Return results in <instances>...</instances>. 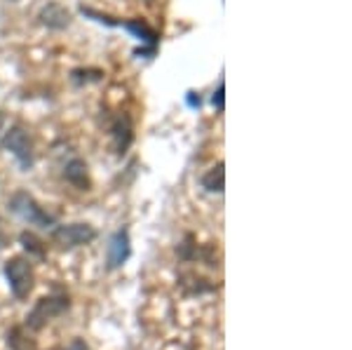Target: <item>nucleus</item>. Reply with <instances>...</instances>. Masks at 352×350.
Here are the masks:
<instances>
[{
  "instance_id": "nucleus-1",
  "label": "nucleus",
  "mask_w": 352,
  "mask_h": 350,
  "mask_svg": "<svg viewBox=\"0 0 352 350\" xmlns=\"http://www.w3.org/2000/svg\"><path fill=\"white\" fill-rule=\"evenodd\" d=\"M8 207H10V212L16 214L19 219H24V221L31 223V226H41V228H52L54 226L52 214L45 212L31 195L24 193V190H19V193H14L12 197H10Z\"/></svg>"
},
{
  "instance_id": "nucleus-2",
  "label": "nucleus",
  "mask_w": 352,
  "mask_h": 350,
  "mask_svg": "<svg viewBox=\"0 0 352 350\" xmlns=\"http://www.w3.org/2000/svg\"><path fill=\"white\" fill-rule=\"evenodd\" d=\"M71 301L64 294H56V296H43L41 301L33 306L31 313L26 315V327L28 329H43L45 325L50 322L56 315L66 313Z\"/></svg>"
},
{
  "instance_id": "nucleus-3",
  "label": "nucleus",
  "mask_w": 352,
  "mask_h": 350,
  "mask_svg": "<svg viewBox=\"0 0 352 350\" xmlns=\"http://www.w3.org/2000/svg\"><path fill=\"white\" fill-rule=\"evenodd\" d=\"M14 298H26L33 289V268L26 259H10L3 268Z\"/></svg>"
},
{
  "instance_id": "nucleus-4",
  "label": "nucleus",
  "mask_w": 352,
  "mask_h": 350,
  "mask_svg": "<svg viewBox=\"0 0 352 350\" xmlns=\"http://www.w3.org/2000/svg\"><path fill=\"white\" fill-rule=\"evenodd\" d=\"M3 149L8 151V153H12L24 169L33 165V139L28 137V132L24 127L16 125L10 129L3 139Z\"/></svg>"
},
{
  "instance_id": "nucleus-5",
  "label": "nucleus",
  "mask_w": 352,
  "mask_h": 350,
  "mask_svg": "<svg viewBox=\"0 0 352 350\" xmlns=\"http://www.w3.org/2000/svg\"><path fill=\"white\" fill-rule=\"evenodd\" d=\"M52 238L64 250H73V247L92 242L96 238V230L89 223H68V226H56L52 230Z\"/></svg>"
},
{
  "instance_id": "nucleus-6",
  "label": "nucleus",
  "mask_w": 352,
  "mask_h": 350,
  "mask_svg": "<svg viewBox=\"0 0 352 350\" xmlns=\"http://www.w3.org/2000/svg\"><path fill=\"white\" fill-rule=\"evenodd\" d=\"M132 256V245H129V233L124 228L116 230L109 240V247H106V266L109 270H116L127 263V259Z\"/></svg>"
},
{
  "instance_id": "nucleus-7",
  "label": "nucleus",
  "mask_w": 352,
  "mask_h": 350,
  "mask_svg": "<svg viewBox=\"0 0 352 350\" xmlns=\"http://www.w3.org/2000/svg\"><path fill=\"white\" fill-rule=\"evenodd\" d=\"M41 21L47 28H54V31H61L71 24V12L66 8H61L59 3H50L47 8H43L41 12Z\"/></svg>"
},
{
  "instance_id": "nucleus-8",
  "label": "nucleus",
  "mask_w": 352,
  "mask_h": 350,
  "mask_svg": "<svg viewBox=\"0 0 352 350\" xmlns=\"http://www.w3.org/2000/svg\"><path fill=\"white\" fill-rule=\"evenodd\" d=\"M64 177L68 184H73L76 188L87 190L89 188V177H87V165L80 160V157H73L71 162L64 169Z\"/></svg>"
},
{
  "instance_id": "nucleus-9",
  "label": "nucleus",
  "mask_w": 352,
  "mask_h": 350,
  "mask_svg": "<svg viewBox=\"0 0 352 350\" xmlns=\"http://www.w3.org/2000/svg\"><path fill=\"white\" fill-rule=\"evenodd\" d=\"M202 188L209 190V193H223L226 188V169H223V162H219V165H214L209 169L207 174L202 177Z\"/></svg>"
},
{
  "instance_id": "nucleus-10",
  "label": "nucleus",
  "mask_w": 352,
  "mask_h": 350,
  "mask_svg": "<svg viewBox=\"0 0 352 350\" xmlns=\"http://www.w3.org/2000/svg\"><path fill=\"white\" fill-rule=\"evenodd\" d=\"M113 139H116V149L118 153H124V151L129 149V144H132V125H129V120H120L113 125Z\"/></svg>"
},
{
  "instance_id": "nucleus-11",
  "label": "nucleus",
  "mask_w": 352,
  "mask_h": 350,
  "mask_svg": "<svg viewBox=\"0 0 352 350\" xmlns=\"http://www.w3.org/2000/svg\"><path fill=\"white\" fill-rule=\"evenodd\" d=\"M21 245H24V250L31 254V256H38V259H43L45 256V250H43V245H41V240L36 238V235H31V233H21Z\"/></svg>"
},
{
  "instance_id": "nucleus-12",
  "label": "nucleus",
  "mask_w": 352,
  "mask_h": 350,
  "mask_svg": "<svg viewBox=\"0 0 352 350\" xmlns=\"http://www.w3.org/2000/svg\"><path fill=\"white\" fill-rule=\"evenodd\" d=\"M214 106H219V109H223V83L219 85V92L214 94Z\"/></svg>"
},
{
  "instance_id": "nucleus-13",
  "label": "nucleus",
  "mask_w": 352,
  "mask_h": 350,
  "mask_svg": "<svg viewBox=\"0 0 352 350\" xmlns=\"http://www.w3.org/2000/svg\"><path fill=\"white\" fill-rule=\"evenodd\" d=\"M3 125H5V116L0 113V129H3Z\"/></svg>"
}]
</instances>
